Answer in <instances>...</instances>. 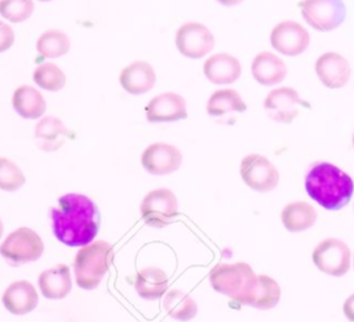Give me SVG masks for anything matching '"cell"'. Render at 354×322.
I'll return each instance as SVG.
<instances>
[{
  "mask_svg": "<svg viewBox=\"0 0 354 322\" xmlns=\"http://www.w3.org/2000/svg\"><path fill=\"white\" fill-rule=\"evenodd\" d=\"M318 79L328 88H340L347 84L351 69L348 61L337 53H325L315 62Z\"/></svg>",
  "mask_w": 354,
  "mask_h": 322,
  "instance_id": "obj_15",
  "label": "cell"
},
{
  "mask_svg": "<svg viewBox=\"0 0 354 322\" xmlns=\"http://www.w3.org/2000/svg\"><path fill=\"white\" fill-rule=\"evenodd\" d=\"M310 105L301 100L299 93L292 87H278L271 90L264 100L267 116L278 123H292L300 113L301 108Z\"/></svg>",
  "mask_w": 354,
  "mask_h": 322,
  "instance_id": "obj_10",
  "label": "cell"
},
{
  "mask_svg": "<svg viewBox=\"0 0 354 322\" xmlns=\"http://www.w3.org/2000/svg\"><path fill=\"white\" fill-rule=\"evenodd\" d=\"M145 116L151 123H169L188 116L185 100L176 93H163L153 97L145 106Z\"/></svg>",
  "mask_w": 354,
  "mask_h": 322,
  "instance_id": "obj_14",
  "label": "cell"
},
{
  "mask_svg": "<svg viewBox=\"0 0 354 322\" xmlns=\"http://www.w3.org/2000/svg\"><path fill=\"white\" fill-rule=\"evenodd\" d=\"M140 210L147 225L163 228L169 225L178 213L177 198L167 188H156L144 196Z\"/></svg>",
  "mask_w": 354,
  "mask_h": 322,
  "instance_id": "obj_6",
  "label": "cell"
},
{
  "mask_svg": "<svg viewBox=\"0 0 354 322\" xmlns=\"http://www.w3.org/2000/svg\"><path fill=\"white\" fill-rule=\"evenodd\" d=\"M33 80L40 88L47 91H59L66 83L65 73L51 62L39 65L33 72Z\"/></svg>",
  "mask_w": 354,
  "mask_h": 322,
  "instance_id": "obj_28",
  "label": "cell"
},
{
  "mask_svg": "<svg viewBox=\"0 0 354 322\" xmlns=\"http://www.w3.org/2000/svg\"><path fill=\"white\" fill-rule=\"evenodd\" d=\"M36 48L43 58H58L69 51L71 40L62 30L48 29L37 39Z\"/></svg>",
  "mask_w": 354,
  "mask_h": 322,
  "instance_id": "obj_27",
  "label": "cell"
},
{
  "mask_svg": "<svg viewBox=\"0 0 354 322\" xmlns=\"http://www.w3.org/2000/svg\"><path fill=\"white\" fill-rule=\"evenodd\" d=\"M12 106L24 119H39L46 112L43 95L33 87L19 86L12 94Z\"/></svg>",
  "mask_w": 354,
  "mask_h": 322,
  "instance_id": "obj_24",
  "label": "cell"
},
{
  "mask_svg": "<svg viewBox=\"0 0 354 322\" xmlns=\"http://www.w3.org/2000/svg\"><path fill=\"white\" fill-rule=\"evenodd\" d=\"M44 245L36 231L28 227H19L10 232L0 245V254L11 264L19 265L36 261L43 254Z\"/></svg>",
  "mask_w": 354,
  "mask_h": 322,
  "instance_id": "obj_5",
  "label": "cell"
},
{
  "mask_svg": "<svg viewBox=\"0 0 354 322\" xmlns=\"http://www.w3.org/2000/svg\"><path fill=\"white\" fill-rule=\"evenodd\" d=\"M203 73L214 84H230L239 77L241 64L231 54L217 53L205 61Z\"/></svg>",
  "mask_w": 354,
  "mask_h": 322,
  "instance_id": "obj_19",
  "label": "cell"
},
{
  "mask_svg": "<svg viewBox=\"0 0 354 322\" xmlns=\"http://www.w3.org/2000/svg\"><path fill=\"white\" fill-rule=\"evenodd\" d=\"M313 263L324 274L342 276L350 269L351 252L342 239L326 238L313 250Z\"/></svg>",
  "mask_w": 354,
  "mask_h": 322,
  "instance_id": "obj_8",
  "label": "cell"
},
{
  "mask_svg": "<svg viewBox=\"0 0 354 322\" xmlns=\"http://www.w3.org/2000/svg\"><path fill=\"white\" fill-rule=\"evenodd\" d=\"M288 73L285 62L272 53H259L252 61V75L256 82L263 86H274L281 83Z\"/></svg>",
  "mask_w": 354,
  "mask_h": 322,
  "instance_id": "obj_21",
  "label": "cell"
},
{
  "mask_svg": "<svg viewBox=\"0 0 354 322\" xmlns=\"http://www.w3.org/2000/svg\"><path fill=\"white\" fill-rule=\"evenodd\" d=\"M55 238L66 246L91 243L100 228V213L95 203L86 195L66 193L51 209Z\"/></svg>",
  "mask_w": 354,
  "mask_h": 322,
  "instance_id": "obj_1",
  "label": "cell"
},
{
  "mask_svg": "<svg viewBox=\"0 0 354 322\" xmlns=\"http://www.w3.org/2000/svg\"><path fill=\"white\" fill-rule=\"evenodd\" d=\"M14 40L15 36L12 28L8 23L0 21V53L7 51L14 44Z\"/></svg>",
  "mask_w": 354,
  "mask_h": 322,
  "instance_id": "obj_32",
  "label": "cell"
},
{
  "mask_svg": "<svg viewBox=\"0 0 354 322\" xmlns=\"http://www.w3.org/2000/svg\"><path fill=\"white\" fill-rule=\"evenodd\" d=\"M1 301L8 312L14 315H24L36 308L39 294L30 282L17 281L4 290Z\"/></svg>",
  "mask_w": 354,
  "mask_h": 322,
  "instance_id": "obj_16",
  "label": "cell"
},
{
  "mask_svg": "<svg viewBox=\"0 0 354 322\" xmlns=\"http://www.w3.org/2000/svg\"><path fill=\"white\" fill-rule=\"evenodd\" d=\"M343 312L350 322H354V293L346 299L343 304Z\"/></svg>",
  "mask_w": 354,
  "mask_h": 322,
  "instance_id": "obj_33",
  "label": "cell"
},
{
  "mask_svg": "<svg viewBox=\"0 0 354 322\" xmlns=\"http://www.w3.org/2000/svg\"><path fill=\"white\" fill-rule=\"evenodd\" d=\"M156 75L153 68L145 61H134L119 75L120 86L130 94L138 95L153 88Z\"/></svg>",
  "mask_w": 354,
  "mask_h": 322,
  "instance_id": "obj_17",
  "label": "cell"
},
{
  "mask_svg": "<svg viewBox=\"0 0 354 322\" xmlns=\"http://www.w3.org/2000/svg\"><path fill=\"white\" fill-rule=\"evenodd\" d=\"M40 1H51V0H40Z\"/></svg>",
  "mask_w": 354,
  "mask_h": 322,
  "instance_id": "obj_37",
  "label": "cell"
},
{
  "mask_svg": "<svg viewBox=\"0 0 354 322\" xmlns=\"http://www.w3.org/2000/svg\"><path fill=\"white\" fill-rule=\"evenodd\" d=\"M271 46L281 54L296 57L310 44V33L295 21H282L271 30Z\"/></svg>",
  "mask_w": 354,
  "mask_h": 322,
  "instance_id": "obj_12",
  "label": "cell"
},
{
  "mask_svg": "<svg viewBox=\"0 0 354 322\" xmlns=\"http://www.w3.org/2000/svg\"><path fill=\"white\" fill-rule=\"evenodd\" d=\"M281 299V287L277 281L268 275H259V289L252 307L259 310L274 308Z\"/></svg>",
  "mask_w": 354,
  "mask_h": 322,
  "instance_id": "obj_29",
  "label": "cell"
},
{
  "mask_svg": "<svg viewBox=\"0 0 354 322\" xmlns=\"http://www.w3.org/2000/svg\"><path fill=\"white\" fill-rule=\"evenodd\" d=\"M25 184L22 170L10 159L0 158V189L14 192Z\"/></svg>",
  "mask_w": 354,
  "mask_h": 322,
  "instance_id": "obj_31",
  "label": "cell"
},
{
  "mask_svg": "<svg viewBox=\"0 0 354 322\" xmlns=\"http://www.w3.org/2000/svg\"><path fill=\"white\" fill-rule=\"evenodd\" d=\"M353 146H354V134H353Z\"/></svg>",
  "mask_w": 354,
  "mask_h": 322,
  "instance_id": "obj_36",
  "label": "cell"
},
{
  "mask_svg": "<svg viewBox=\"0 0 354 322\" xmlns=\"http://www.w3.org/2000/svg\"><path fill=\"white\" fill-rule=\"evenodd\" d=\"M1 235H3V222L0 220V238H1Z\"/></svg>",
  "mask_w": 354,
  "mask_h": 322,
  "instance_id": "obj_35",
  "label": "cell"
},
{
  "mask_svg": "<svg viewBox=\"0 0 354 322\" xmlns=\"http://www.w3.org/2000/svg\"><path fill=\"white\" fill-rule=\"evenodd\" d=\"M163 308L169 316L183 322L191 321L198 312L195 300L180 289H171L165 294Z\"/></svg>",
  "mask_w": 354,
  "mask_h": 322,
  "instance_id": "obj_26",
  "label": "cell"
},
{
  "mask_svg": "<svg viewBox=\"0 0 354 322\" xmlns=\"http://www.w3.org/2000/svg\"><path fill=\"white\" fill-rule=\"evenodd\" d=\"M217 1L221 3V4H224V6H236V4L242 3L243 0H217Z\"/></svg>",
  "mask_w": 354,
  "mask_h": 322,
  "instance_id": "obj_34",
  "label": "cell"
},
{
  "mask_svg": "<svg viewBox=\"0 0 354 322\" xmlns=\"http://www.w3.org/2000/svg\"><path fill=\"white\" fill-rule=\"evenodd\" d=\"M183 163V155L171 144L155 142L145 148L141 155V166L153 176H166L178 170Z\"/></svg>",
  "mask_w": 354,
  "mask_h": 322,
  "instance_id": "obj_13",
  "label": "cell"
},
{
  "mask_svg": "<svg viewBox=\"0 0 354 322\" xmlns=\"http://www.w3.org/2000/svg\"><path fill=\"white\" fill-rule=\"evenodd\" d=\"M113 260V249L105 240H94L82 246L76 253L73 271L79 287L91 290L97 287L108 272Z\"/></svg>",
  "mask_w": 354,
  "mask_h": 322,
  "instance_id": "obj_4",
  "label": "cell"
},
{
  "mask_svg": "<svg viewBox=\"0 0 354 322\" xmlns=\"http://www.w3.org/2000/svg\"><path fill=\"white\" fill-rule=\"evenodd\" d=\"M33 8L32 0H0V15L14 23L26 21L32 15Z\"/></svg>",
  "mask_w": 354,
  "mask_h": 322,
  "instance_id": "obj_30",
  "label": "cell"
},
{
  "mask_svg": "<svg viewBox=\"0 0 354 322\" xmlns=\"http://www.w3.org/2000/svg\"><path fill=\"white\" fill-rule=\"evenodd\" d=\"M206 111L210 116L220 117L230 113H241L246 111V104L242 97L232 88H223L214 91L206 105Z\"/></svg>",
  "mask_w": 354,
  "mask_h": 322,
  "instance_id": "obj_25",
  "label": "cell"
},
{
  "mask_svg": "<svg viewBox=\"0 0 354 322\" xmlns=\"http://www.w3.org/2000/svg\"><path fill=\"white\" fill-rule=\"evenodd\" d=\"M176 46L187 58H202L214 47L213 33L199 22H187L176 33Z\"/></svg>",
  "mask_w": 354,
  "mask_h": 322,
  "instance_id": "obj_11",
  "label": "cell"
},
{
  "mask_svg": "<svg viewBox=\"0 0 354 322\" xmlns=\"http://www.w3.org/2000/svg\"><path fill=\"white\" fill-rule=\"evenodd\" d=\"M299 7L304 21L321 32L333 30L346 19L343 0H301Z\"/></svg>",
  "mask_w": 354,
  "mask_h": 322,
  "instance_id": "obj_7",
  "label": "cell"
},
{
  "mask_svg": "<svg viewBox=\"0 0 354 322\" xmlns=\"http://www.w3.org/2000/svg\"><path fill=\"white\" fill-rule=\"evenodd\" d=\"M317 210L304 200L290 202L281 211V221L289 232H301L314 225Z\"/></svg>",
  "mask_w": 354,
  "mask_h": 322,
  "instance_id": "obj_23",
  "label": "cell"
},
{
  "mask_svg": "<svg viewBox=\"0 0 354 322\" xmlns=\"http://www.w3.org/2000/svg\"><path fill=\"white\" fill-rule=\"evenodd\" d=\"M304 187L314 202L332 211L347 206L354 192L351 177L328 162H317L308 169Z\"/></svg>",
  "mask_w": 354,
  "mask_h": 322,
  "instance_id": "obj_2",
  "label": "cell"
},
{
  "mask_svg": "<svg viewBox=\"0 0 354 322\" xmlns=\"http://www.w3.org/2000/svg\"><path fill=\"white\" fill-rule=\"evenodd\" d=\"M41 294L50 300H59L68 296L72 289L71 269L65 264H58L44 269L37 279Z\"/></svg>",
  "mask_w": 354,
  "mask_h": 322,
  "instance_id": "obj_18",
  "label": "cell"
},
{
  "mask_svg": "<svg viewBox=\"0 0 354 322\" xmlns=\"http://www.w3.org/2000/svg\"><path fill=\"white\" fill-rule=\"evenodd\" d=\"M241 177L256 192H270L279 182L277 167L260 153H249L241 160Z\"/></svg>",
  "mask_w": 354,
  "mask_h": 322,
  "instance_id": "obj_9",
  "label": "cell"
},
{
  "mask_svg": "<svg viewBox=\"0 0 354 322\" xmlns=\"http://www.w3.org/2000/svg\"><path fill=\"white\" fill-rule=\"evenodd\" d=\"M134 287L145 300L160 299L167 290V275L158 267H145L137 272Z\"/></svg>",
  "mask_w": 354,
  "mask_h": 322,
  "instance_id": "obj_22",
  "label": "cell"
},
{
  "mask_svg": "<svg viewBox=\"0 0 354 322\" xmlns=\"http://www.w3.org/2000/svg\"><path fill=\"white\" fill-rule=\"evenodd\" d=\"M209 281L216 292L225 294L239 304L250 307L259 289V275L254 274L248 263L242 261L217 264L210 269Z\"/></svg>",
  "mask_w": 354,
  "mask_h": 322,
  "instance_id": "obj_3",
  "label": "cell"
},
{
  "mask_svg": "<svg viewBox=\"0 0 354 322\" xmlns=\"http://www.w3.org/2000/svg\"><path fill=\"white\" fill-rule=\"evenodd\" d=\"M69 137L71 131L64 126L62 120L55 116H46L40 119L35 127L37 146L46 152L59 149Z\"/></svg>",
  "mask_w": 354,
  "mask_h": 322,
  "instance_id": "obj_20",
  "label": "cell"
}]
</instances>
